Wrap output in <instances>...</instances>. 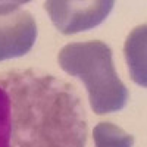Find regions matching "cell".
I'll use <instances>...</instances> for the list:
<instances>
[{
    "instance_id": "8992f818",
    "label": "cell",
    "mask_w": 147,
    "mask_h": 147,
    "mask_svg": "<svg viewBox=\"0 0 147 147\" xmlns=\"http://www.w3.org/2000/svg\"><path fill=\"white\" fill-rule=\"evenodd\" d=\"M12 127V100L9 93L0 85V128Z\"/></svg>"
},
{
    "instance_id": "3957f363",
    "label": "cell",
    "mask_w": 147,
    "mask_h": 147,
    "mask_svg": "<svg viewBox=\"0 0 147 147\" xmlns=\"http://www.w3.org/2000/svg\"><path fill=\"white\" fill-rule=\"evenodd\" d=\"M37 38V24L30 12L0 18V60L27 55Z\"/></svg>"
},
{
    "instance_id": "ba28073f",
    "label": "cell",
    "mask_w": 147,
    "mask_h": 147,
    "mask_svg": "<svg viewBox=\"0 0 147 147\" xmlns=\"http://www.w3.org/2000/svg\"><path fill=\"white\" fill-rule=\"evenodd\" d=\"M12 140V127L0 128V147H10Z\"/></svg>"
},
{
    "instance_id": "6da1fadb",
    "label": "cell",
    "mask_w": 147,
    "mask_h": 147,
    "mask_svg": "<svg viewBox=\"0 0 147 147\" xmlns=\"http://www.w3.org/2000/svg\"><path fill=\"white\" fill-rule=\"evenodd\" d=\"M57 60L66 74L82 80L91 109L97 115L113 113L125 107L128 90L115 71L107 44L99 40L71 43L59 52Z\"/></svg>"
},
{
    "instance_id": "277c9868",
    "label": "cell",
    "mask_w": 147,
    "mask_h": 147,
    "mask_svg": "<svg viewBox=\"0 0 147 147\" xmlns=\"http://www.w3.org/2000/svg\"><path fill=\"white\" fill-rule=\"evenodd\" d=\"M125 56L132 80L138 85L146 87V25L137 27L128 35L125 43Z\"/></svg>"
},
{
    "instance_id": "52a82bcc",
    "label": "cell",
    "mask_w": 147,
    "mask_h": 147,
    "mask_svg": "<svg viewBox=\"0 0 147 147\" xmlns=\"http://www.w3.org/2000/svg\"><path fill=\"white\" fill-rule=\"evenodd\" d=\"M27 2H0V13L2 15H6V13H10L12 10H16L21 5H25Z\"/></svg>"
},
{
    "instance_id": "7a4b0ae2",
    "label": "cell",
    "mask_w": 147,
    "mask_h": 147,
    "mask_svg": "<svg viewBox=\"0 0 147 147\" xmlns=\"http://www.w3.org/2000/svg\"><path fill=\"white\" fill-rule=\"evenodd\" d=\"M115 2L112 0H90V2H63L50 0L44 3L52 22L62 34H77L88 31L102 24Z\"/></svg>"
},
{
    "instance_id": "5b68a950",
    "label": "cell",
    "mask_w": 147,
    "mask_h": 147,
    "mask_svg": "<svg viewBox=\"0 0 147 147\" xmlns=\"http://www.w3.org/2000/svg\"><path fill=\"white\" fill-rule=\"evenodd\" d=\"M96 147H132L134 137L110 122H100L94 128Z\"/></svg>"
}]
</instances>
